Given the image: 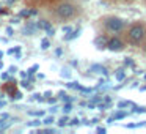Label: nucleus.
I'll list each match as a JSON object with an SVG mask.
<instances>
[{
    "instance_id": "1",
    "label": "nucleus",
    "mask_w": 146,
    "mask_h": 134,
    "mask_svg": "<svg viewBox=\"0 0 146 134\" xmlns=\"http://www.w3.org/2000/svg\"><path fill=\"white\" fill-rule=\"evenodd\" d=\"M46 14L50 22L66 24L82 14V7L77 0H60L55 5L46 8Z\"/></svg>"
},
{
    "instance_id": "2",
    "label": "nucleus",
    "mask_w": 146,
    "mask_h": 134,
    "mask_svg": "<svg viewBox=\"0 0 146 134\" xmlns=\"http://www.w3.org/2000/svg\"><path fill=\"white\" fill-rule=\"evenodd\" d=\"M99 22H101V27L104 32L107 33H121L124 29H126V21L121 19V17L118 16H104L99 19Z\"/></svg>"
},
{
    "instance_id": "3",
    "label": "nucleus",
    "mask_w": 146,
    "mask_h": 134,
    "mask_svg": "<svg viewBox=\"0 0 146 134\" xmlns=\"http://www.w3.org/2000/svg\"><path fill=\"white\" fill-rule=\"evenodd\" d=\"M146 36V25L141 22H135L127 29V33H126V38H127V43L132 46H138L143 43Z\"/></svg>"
},
{
    "instance_id": "4",
    "label": "nucleus",
    "mask_w": 146,
    "mask_h": 134,
    "mask_svg": "<svg viewBox=\"0 0 146 134\" xmlns=\"http://www.w3.org/2000/svg\"><path fill=\"white\" fill-rule=\"evenodd\" d=\"M60 0H24L27 8H33V10H46V8L55 5Z\"/></svg>"
},
{
    "instance_id": "5",
    "label": "nucleus",
    "mask_w": 146,
    "mask_h": 134,
    "mask_svg": "<svg viewBox=\"0 0 146 134\" xmlns=\"http://www.w3.org/2000/svg\"><path fill=\"white\" fill-rule=\"evenodd\" d=\"M105 48L110 49V51H113V52H119V51H123V49L126 48V43H124L119 36H111V38H107Z\"/></svg>"
},
{
    "instance_id": "6",
    "label": "nucleus",
    "mask_w": 146,
    "mask_h": 134,
    "mask_svg": "<svg viewBox=\"0 0 146 134\" xmlns=\"http://www.w3.org/2000/svg\"><path fill=\"white\" fill-rule=\"evenodd\" d=\"M94 44H98L99 49H104L105 44H107V36H105V35L98 36V38H96V41H94Z\"/></svg>"
},
{
    "instance_id": "7",
    "label": "nucleus",
    "mask_w": 146,
    "mask_h": 134,
    "mask_svg": "<svg viewBox=\"0 0 146 134\" xmlns=\"http://www.w3.org/2000/svg\"><path fill=\"white\" fill-rule=\"evenodd\" d=\"M124 77H126V73H124V70H118V73H116V79H118V80H123Z\"/></svg>"
},
{
    "instance_id": "8",
    "label": "nucleus",
    "mask_w": 146,
    "mask_h": 134,
    "mask_svg": "<svg viewBox=\"0 0 146 134\" xmlns=\"http://www.w3.org/2000/svg\"><path fill=\"white\" fill-rule=\"evenodd\" d=\"M107 2H121V3H129V2H133V0H107Z\"/></svg>"
},
{
    "instance_id": "9",
    "label": "nucleus",
    "mask_w": 146,
    "mask_h": 134,
    "mask_svg": "<svg viewBox=\"0 0 146 134\" xmlns=\"http://www.w3.org/2000/svg\"><path fill=\"white\" fill-rule=\"evenodd\" d=\"M118 106H119V107L123 109V107H126V106H130V103H129V101H123V103H119Z\"/></svg>"
}]
</instances>
